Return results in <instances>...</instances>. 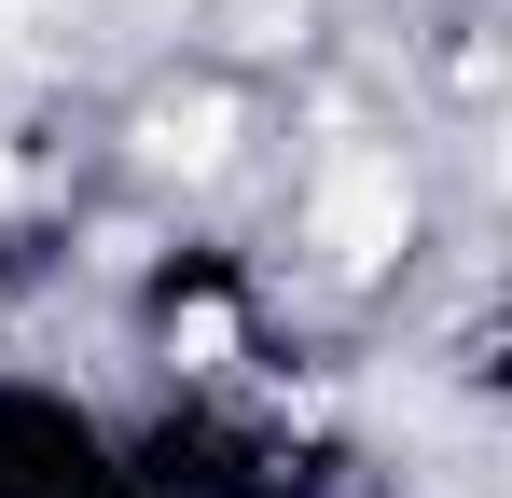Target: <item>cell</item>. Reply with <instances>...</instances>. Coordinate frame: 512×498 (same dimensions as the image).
Wrapping results in <instances>:
<instances>
[{
    "mask_svg": "<svg viewBox=\"0 0 512 498\" xmlns=\"http://www.w3.org/2000/svg\"><path fill=\"white\" fill-rule=\"evenodd\" d=\"M236 346H250V305H236L222 277H167V360L180 374H222Z\"/></svg>",
    "mask_w": 512,
    "mask_h": 498,
    "instance_id": "2",
    "label": "cell"
},
{
    "mask_svg": "<svg viewBox=\"0 0 512 498\" xmlns=\"http://www.w3.org/2000/svg\"><path fill=\"white\" fill-rule=\"evenodd\" d=\"M402 222H416V194H402L388 153H346L333 180H319V249H333V263H388Z\"/></svg>",
    "mask_w": 512,
    "mask_h": 498,
    "instance_id": "1",
    "label": "cell"
}]
</instances>
